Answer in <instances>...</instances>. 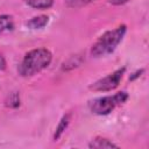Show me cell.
<instances>
[{
    "instance_id": "8fae6325",
    "label": "cell",
    "mask_w": 149,
    "mask_h": 149,
    "mask_svg": "<svg viewBox=\"0 0 149 149\" xmlns=\"http://www.w3.org/2000/svg\"><path fill=\"white\" fill-rule=\"evenodd\" d=\"M97 0H65V5L70 8H80Z\"/></svg>"
},
{
    "instance_id": "52a82bcc",
    "label": "cell",
    "mask_w": 149,
    "mask_h": 149,
    "mask_svg": "<svg viewBox=\"0 0 149 149\" xmlns=\"http://www.w3.org/2000/svg\"><path fill=\"white\" fill-rule=\"evenodd\" d=\"M14 29V20L12 15H0V34L10 31Z\"/></svg>"
},
{
    "instance_id": "7a4b0ae2",
    "label": "cell",
    "mask_w": 149,
    "mask_h": 149,
    "mask_svg": "<svg viewBox=\"0 0 149 149\" xmlns=\"http://www.w3.org/2000/svg\"><path fill=\"white\" fill-rule=\"evenodd\" d=\"M126 31H127V27L125 24H121L115 29L104 33L92 45L91 56L94 58H100L111 55L123 40Z\"/></svg>"
},
{
    "instance_id": "4fadbf2b",
    "label": "cell",
    "mask_w": 149,
    "mask_h": 149,
    "mask_svg": "<svg viewBox=\"0 0 149 149\" xmlns=\"http://www.w3.org/2000/svg\"><path fill=\"white\" fill-rule=\"evenodd\" d=\"M143 71H144L143 69H141V70H137L135 73H133V76H130V77H129V80H134V79L139 78V77H140V76L143 73Z\"/></svg>"
},
{
    "instance_id": "ba28073f",
    "label": "cell",
    "mask_w": 149,
    "mask_h": 149,
    "mask_svg": "<svg viewBox=\"0 0 149 149\" xmlns=\"http://www.w3.org/2000/svg\"><path fill=\"white\" fill-rule=\"evenodd\" d=\"M69 123H70V114L63 115V118L61 119L58 126L56 127V130H55V134H54V141H57V140L62 136V134H63V133L65 132V129L68 128Z\"/></svg>"
},
{
    "instance_id": "9c48e42d",
    "label": "cell",
    "mask_w": 149,
    "mask_h": 149,
    "mask_svg": "<svg viewBox=\"0 0 149 149\" xmlns=\"http://www.w3.org/2000/svg\"><path fill=\"white\" fill-rule=\"evenodd\" d=\"M29 7L35 9H48L54 5V0H23Z\"/></svg>"
},
{
    "instance_id": "5b68a950",
    "label": "cell",
    "mask_w": 149,
    "mask_h": 149,
    "mask_svg": "<svg viewBox=\"0 0 149 149\" xmlns=\"http://www.w3.org/2000/svg\"><path fill=\"white\" fill-rule=\"evenodd\" d=\"M88 147L91 149H106V148H119L118 144H115L114 142H112L111 140L106 139V137H101V136H97L94 139L91 140V142L88 143Z\"/></svg>"
},
{
    "instance_id": "277c9868",
    "label": "cell",
    "mask_w": 149,
    "mask_h": 149,
    "mask_svg": "<svg viewBox=\"0 0 149 149\" xmlns=\"http://www.w3.org/2000/svg\"><path fill=\"white\" fill-rule=\"evenodd\" d=\"M125 72H126V68L122 66V68L113 71L112 73L107 74L106 77L100 78L99 80H97L93 84H91L90 85V90H92L94 92H108V91H112V90H114V88H116L119 86Z\"/></svg>"
},
{
    "instance_id": "7c38bea8",
    "label": "cell",
    "mask_w": 149,
    "mask_h": 149,
    "mask_svg": "<svg viewBox=\"0 0 149 149\" xmlns=\"http://www.w3.org/2000/svg\"><path fill=\"white\" fill-rule=\"evenodd\" d=\"M128 1L129 0H109V3H112L114 6H120V5H125Z\"/></svg>"
},
{
    "instance_id": "8992f818",
    "label": "cell",
    "mask_w": 149,
    "mask_h": 149,
    "mask_svg": "<svg viewBox=\"0 0 149 149\" xmlns=\"http://www.w3.org/2000/svg\"><path fill=\"white\" fill-rule=\"evenodd\" d=\"M48 22H49L48 15H38V16H35V17L30 19L29 21H27L26 24L30 29H41V28L45 27Z\"/></svg>"
},
{
    "instance_id": "3957f363",
    "label": "cell",
    "mask_w": 149,
    "mask_h": 149,
    "mask_svg": "<svg viewBox=\"0 0 149 149\" xmlns=\"http://www.w3.org/2000/svg\"><path fill=\"white\" fill-rule=\"evenodd\" d=\"M128 99V94L125 91L118 92L113 95H105L100 98H95L90 101L88 106L92 113L97 115H107L109 114L116 106L126 102Z\"/></svg>"
},
{
    "instance_id": "5bb4252c",
    "label": "cell",
    "mask_w": 149,
    "mask_h": 149,
    "mask_svg": "<svg viewBox=\"0 0 149 149\" xmlns=\"http://www.w3.org/2000/svg\"><path fill=\"white\" fill-rule=\"evenodd\" d=\"M6 68V61H5V58L0 55V70H3Z\"/></svg>"
},
{
    "instance_id": "6da1fadb",
    "label": "cell",
    "mask_w": 149,
    "mask_h": 149,
    "mask_svg": "<svg viewBox=\"0 0 149 149\" xmlns=\"http://www.w3.org/2000/svg\"><path fill=\"white\" fill-rule=\"evenodd\" d=\"M51 59L52 54L47 48L33 49L24 55L17 68V71L22 77H31L48 68L51 63Z\"/></svg>"
},
{
    "instance_id": "30bf717a",
    "label": "cell",
    "mask_w": 149,
    "mask_h": 149,
    "mask_svg": "<svg viewBox=\"0 0 149 149\" xmlns=\"http://www.w3.org/2000/svg\"><path fill=\"white\" fill-rule=\"evenodd\" d=\"M6 105L8 107H12V108L19 107L20 106V95H19V93L17 92H12L8 95L7 100H6Z\"/></svg>"
}]
</instances>
